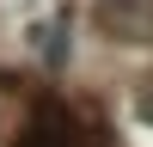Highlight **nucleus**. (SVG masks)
Wrapping results in <instances>:
<instances>
[{"label": "nucleus", "instance_id": "nucleus-1", "mask_svg": "<svg viewBox=\"0 0 153 147\" xmlns=\"http://www.w3.org/2000/svg\"><path fill=\"white\" fill-rule=\"evenodd\" d=\"M92 31L110 43H153V0H92Z\"/></svg>", "mask_w": 153, "mask_h": 147}, {"label": "nucleus", "instance_id": "nucleus-2", "mask_svg": "<svg viewBox=\"0 0 153 147\" xmlns=\"http://www.w3.org/2000/svg\"><path fill=\"white\" fill-rule=\"evenodd\" d=\"M135 110H141V122H153V86H141V98H135Z\"/></svg>", "mask_w": 153, "mask_h": 147}]
</instances>
